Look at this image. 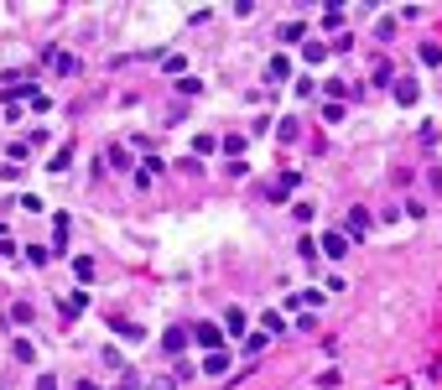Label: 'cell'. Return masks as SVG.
Returning <instances> with one entry per match:
<instances>
[{"label":"cell","mask_w":442,"mask_h":390,"mask_svg":"<svg viewBox=\"0 0 442 390\" xmlns=\"http://www.w3.org/2000/svg\"><path fill=\"white\" fill-rule=\"evenodd\" d=\"M229 370V354H203V375H224Z\"/></svg>","instance_id":"16"},{"label":"cell","mask_w":442,"mask_h":390,"mask_svg":"<svg viewBox=\"0 0 442 390\" xmlns=\"http://www.w3.org/2000/svg\"><path fill=\"white\" fill-rule=\"evenodd\" d=\"M99 359H104V365H110V370H120V375H125V359H120V348H115V344H110V348H104V354H99Z\"/></svg>","instance_id":"26"},{"label":"cell","mask_w":442,"mask_h":390,"mask_svg":"<svg viewBox=\"0 0 442 390\" xmlns=\"http://www.w3.org/2000/svg\"><path fill=\"white\" fill-rule=\"evenodd\" d=\"M68 229H73V219H68V213H52V255H58V250H68Z\"/></svg>","instance_id":"4"},{"label":"cell","mask_w":442,"mask_h":390,"mask_svg":"<svg viewBox=\"0 0 442 390\" xmlns=\"http://www.w3.org/2000/svg\"><path fill=\"white\" fill-rule=\"evenodd\" d=\"M224 328H229V333H245V307H229V313H224Z\"/></svg>","instance_id":"18"},{"label":"cell","mask_w":442,"mask_h":390,"mask_svg":"<svg viewBox=\"0 0 442 390\" xmlns=\"http://www.w3.org/2000/svg\"><path fill=\"white\" fill-rule=\"evenodd\" d=\"M422 63H442V47H437V42H427V47H422Z\"/></svg>","instance_id":"31"},{"label":"cell","mask_w":442,"mask_h":390,"mask_svg":"<svg viewBox=\"0 0 442 390\" xmlns=\"http://www.w3.org/2000/svg\"><path fill=\"white\" fill-rule=\"evenodd\" d=\"M52 68H58L63 78H73V73H78V58H73V52H63V58H58V63H52Z\"/></svg>","instance_id":"22"},{"label":"cell","mask_w":442,"mask_h":390,"mask_svg":"<svg viewBox=\"0 0 442 390\" xmlns=\"http://www.w3.org/2000/svg\"><path fill=\"white\" fill-rule=\"evenodd\" d=\"M73 276L78 281H94V255H73Z\"/></svg>","instance_id":"14"},{"label":"cell","mask_w":442,"mask_h":390,"mask_svg":"<svg viewBox=\"0 0 442 390\" xmlns=\"http://www.w3.org/2000/svg\"><path fill=\"white\" fill-rule=\"evenodd\" d=\"M187 344H193V328H167V339H162V348H167L172 359H177Z\"/></svg>","instance_id":"5"},{"label":"cell","mask_w":442,"mask_h":390,"mask_svg":"<svg viewBox=\"0 0 442 390\" xmlns=\"http://www.w3.org/2000/svg\"><path fill=\"white\" fill-rule=\"evenodd\" d=\"M104 161H110L115 172H125V167H130V151H125V146H110V151H104Z\"/></svg>","instance_id":"13"},{"label":"cell","mask_w":442,"mask_h":390,"mask_svg":"<svg viewBox=\"0 0 442 390\" xmlns=\"http://www.w3.org/2000/svg\"><path fill=\"white\" fill-rule=\"evenodd\" d=\"M84 307H89V291H73V297H63V302H58V313H63V317L73 322L78 313H84Z\"/></svg>","instance_id":"6"},{"label":"cell","mask_w":442,"mask_h":390,"mask_svg":"<svg viewBox=\"0 0 442 390\" xmlns=\"http://www.w3.org/2000/svg\"><path fill=\"white\" fill-rule=\"evenodd\" d=\"M391 94H396V104H417L422 99V84H417V78H396Z\"/></svg>","instance_id":"3"},{"label":"cell","mask_w":442,"mask_h":390,"mask_svg":"<svg viewBox=\"0 0 442 390\" xmlns=\"http://www.w3.org/2000/svg\"><path fill=\"white\" fill-rule=\"evenodd\" d=\"M302 58H307V63H323V58H328V42H307Z\"/></svg>","instance_id":"23"},{"label":"cell","mask_w":442,"mask_h":390,"mask_svg":"<svg viewBox=\"0 0 442 390\" xmlns=\"http://www.w3.org/2000/svg\"><path fill=\"white\" fill-rule=\"evenodd\" d=\"M37 390H58V375H37Z\"/></svg>","instance_id":"33"},{"label":"cell","mask_w":442,"mask_h":390,"mask_svg":"<svg viewBox=\"0 0 442 390\" xmlns=\"http://www.w3.org/2000/svg\"><path fill=\"white\" fill-rule=\"evenodd\" d=\"M317 255L343 260V255H349V234H343V229H323V239H317Z\"/></svg>","instance_id":"2"},{"label":"cell","mask_w":442,"mask_h":390,"mask_svg":"<svg viewBox=\"0 0 442 390\" xmlns=\"http://www.w3.org/2000/svg\"><path fill=\"white\" fill-rule=\"evenodd\" d=\"M198 89H203V84H198L193 73H182V78H177V94H198Z\"/></svg>","instance_id":"30"},{"label":"cell","mask_w":442,"mask_h":390,"mask_svg":"<svg viewBox=\"0 0 442 390\" xmlns=\"http://www.w3.org/2000/svg\"><path fill=\"white\" fill-rule=\"evenodd\" d=\"M302 37H307V21H286V26H281V42H286V47H297Z\"/></svg>","instance_id":"11"},{"label":"cell","mask_w":442,"mask_h":390,"mask_svg":"<svg viewBox=\"0 0 442 390\" xmlns=\"http://www.w3.org/2000/svg\"><path fill=\"white\" fill-rule=\"evenodd\" d=\"M286 73H291V58H286V52H276V58L265 63V78H271V84H281Z\"/></svg>","instance_id":"7"},{"label":"cell","mask_w":442,"mask_h":390,"mask_svg":"<svg viewBox=\"0 0 442 390\" xmlns=\"http://www.w3.org/2000/svg\"><path fill=\"white\" fill-rule=\"evenodd\" d=\"M26 250V260H32V265H47L52 260V245H21Z\"/></svg>","instance_id":"15"},{"label":"cell","mask_w":442,"mask_h":390,"mask_svg":"<svg viewBox=\"0 0 442 390\" xmlns=\"http://www.w3.org/2000/svg\"><path fill=\"white\" fill-rule=\"evenodd\" d=\"M297 182H302V172H281V177L271 182V198H286V193H291Z\"/></svg>","instance_id":"9"},{"label":"cell","mask_w":442,"mask_h":390,"mask_svg":"<svg viewBox=\"0 0 442 390\" xmlns=\"http://www.w3.org/2000/svg\"><path fill=\"white\" fill-rule=\"evenodd\" d=\"M115 333H120V339H125V344H141V339H146V333L136 328V322H120V317H115Z\"/></svg>","instance_id":"17"},{"label":"cell","mask_w":442,"mask_h":390,"mask_svg":"<svg viewBox=\"0 0 442 390\" xmlns=\"http://www.w3.org/2000/svg\"><path fill=\"white\" fill-rule=\"evenodd\" d=\"M265 339H271V333H245V359H255L265 348Z\"/></svg>","instance_id":"19"},{"label":"cell","mask_w":442,"mask_h":390,"mask_svg":"<svg viewBox=\"0 0 442 390\" xmlns=\"http://www.w3.org/2000/svg\"><path fill=\"white\" fill-rule=\"evenodd\" d=\"M323 26H328V32H339V26H343V11H339V6H328V16H323Z\"/></svg>","instance_id":"29"},{"label":"cell","mask_w":442,"mask_h":390,"mask_svg":"<svg viewBox=\"0 0 442 390\" xmlns=\"http://www.w3.org/2000/svg\"><path fill=\"white\" fill-rule=\"evenodd\" d=\"M365 229H370V213L354 208V213H349V229H343V234H349V239H365Z\"/></svg>","instance_id":"10"},{"label":"cell","mask_w":442,"mask_h":390,"mask_svg":"<svg viewBox=\"0 0 442 390\" xmlns=\"http://www.w3.org/2000/svg\"><path fill=\"white\" fill-rule=\"evenodd\" d=\"M11 359H16V365H37V344L32 339H16V344H11Z\"/></svg>","instance_id":"8"},{"label":"cell","mask_w":442,"mask_h":390,"mask_svg":"<svg viewBox=\"0 0 442 390\" xmlns=\"http://www.w3.org/2000/svg\"><path fill=\"white\" fill-rule=\"evenodd\" d=\"M213 151H219V141H213V136H193V156H213Z\"/></svg>","instance_id":"21"},{"label":"cell","mask_w":442,"mask_h":390,"mask_svg":"<svg viewBox=\"0 0 442 390\" xmlns=\"http://www.w3.org/2000/svg\"><path fill=\"white\" fill-rule=\"evenodd\" d=\"M78 390H99V385H94V380H78Z\"/></svg>","instance_id":"34"},{"label":"cell","mask_w":442,"mask_h":390,"mask_svg":"<svg viewBox=\"0 0 442 390\" xmlns=\"http://www.w3.org/2000/svg\"><path fill=\"white\" fill-rule=\"evenodd\" d=\"M141 172H146V177H156V172H167V161H162V156H146Z\"/></svg>","instance_id":"28"},{"label":"cell","mask_w":442,"mask_h":390,"mask_svg":"<svg viewBox=\"0 0 442 390\" xmlns=\"http://www.w3.org/2000/svg\"><path fill=\"white\" fill-rule=\"evenodd\" d=\"M224 151H229V161H239V151H245V136H239V130H234V136H224Z\"/></svg>","instance_id":"25"},{"label":"cell","mask_w":442,"mask_h":390,"mask_svg":"<svg viewBox=\"0 0 442 390\" xmlns=\"http://www.w3.org/2000/svg\"><path fill=\"white\" fill-rule=\"evenodd\" d=\"M260 328H265V333H286V317H281V313H265Z\"/></svg>","instance_id":"24"},{"label":"cell","mask_w":442,"mask_h":390,"mask_svg":"<svg viewBox=\"0 0 442 390\" xmlns=\"http://www.w3.org/2000/svg\"><path fill=\"white\" fill-rule=\"evenodd\" d=\"M68 167H73V146H58L52 161H47V172H68Z\"/></svg>","instance_id":"12"},{"label":"cell","mask_w":442,"mask_h":390,"mask_svg":"<svg viewBox=\"0 0 442 390\" xmlns=\"http://www.w3.org/2000/svg\"><path fill=\"white\" fill-rule=\"evenodd\" d=\"M224 339H229V333L213 328V322H198V328H193V344L203 348V354H224Z\"/></svg>","instance_id":"1"},{"label":"cell","mask_w":442,"mask_h":390,"mask_svg":"<svg viewBox=\"0 0 442 390\" xmlns=\"http://www.w3.org/2000/svg\"><path fill=\"white\" fill-rule=\"evenodd\" d=\"M146 390H177V380H172V375H162V380H151Z\"/></svg>","instance_id":"32"},{"label":"cell","mask_w":442,"mask_h":390,"mask_svg":"<svg viewBox=\"0 0 442 390\" xmlns=\"http://www.w3.org/2000/svg\"><path fill=\"white\" fill-rule=\"evenodd\" d=\"M32 317H37V307H32V302H16V307H11V322H21V328H26Z\"/></svg>","instance_id":"20"},{"label":"cell","mask_w":442,"mask_h":390,"mask_svg":"<svg viewBox=\"0 0 442 390\" xmlns=\"http://www.w3.org/2000/svg\"><path fill=\"white\" fill-rule=\"evenodd\" d=\"M297 255H302V260H312V255H317V239L302 234V239H297Z\"/></svg>","instance_id":"27"}]
</instances>
